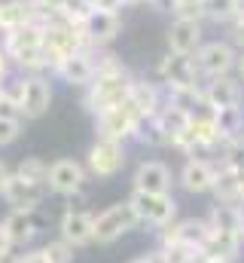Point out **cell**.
I'll return each mask as SVG.
<instances>
[{"label":"cell","instance_id":"6da1fadb","mask_svg":"<svg viewBox=\"0 0 244 263\" xmlns=\"http://www.w3.org/2000/svg\"><path fill=\"white\" fill-rule=\"evenodd\" d=\"M95 62H98V73L83 89V107L92 117H98L107 107L122 104L128 98V92H131V83H134V73L122 65L119 55H113L107 46L95 49Z\"/></svg>","mask_w":244,"mask_h":263},{"label":"cell","instance_id":"7a4b0ae2","mask_svg":"<svg viewBox=\"0 0 244 263\" xmlns=\"http://www.w3.org/2000/svg\"><path fill=\"white\" fill-rule=\"evenodd\" d=\"M0 49L6 52V59L12 62L15 70L22 73H46L43 62V25L31 22L22 25L9 34H0Z\"/></svg>","mask_w":244,"mask_h":263},{"label":"cell","instance_id":"3957f363","mask_svg":"<svg viewBox=\"0 0 244 263\" xmlns=\"http://www.w3.org/2000/svg\"><path fill=\"white\" fill-rule=\"evenodd\" d=\"M89 40L83 34V22H73V18H52V22H43V62L46 70L55 73V67L70 59L73 52L86 49Z\"/></svg>","mask_w":244,"mask_h":263},{"label":"cell","instance_id":"277c9868","mask_svg":"<svg viewBox=\"0 0 244 263\" xmlns=\"http://www.w3.org/2000/svg\"><path fill=\"white\" fill-rule=\"evenodd\" d=\"M128 162V144L110 141V138H95V144L86 153V172L95 181H110L116 178Z\"/></svg>","mask_w":244,"mask_h":263},{"label":"cell","instance_id":"5b68a950","mask_svg":"<svg viewBox=\"0 0 244 263\" xmlns=\"http://www.w3.org/2000/svg\"><path fill=\"white\" fill-rule=\"evenodd\" d=\"M131 208L137 214V220L150 230H162L168 223L177 220V199L174 193H140V190H131Z\"/></svg>","mask_w":244,"mask_h":263},{"label":"cell","instance_id":"8992f818","mask_svg":"<svg viewBox=\"0 0 244 263\" xmlns=\"http://www.w3.org/2000/svg\"><path fill=\"white\" fill-rule=\"evenodd\" d=\"M137 227H140V220H137L131 202L128 199L113 202V205H107L104 211L95 214V242L98 245H113L122 236H128L131 230H137Z\"/></svg>","mask_w":244,"mask_h":263},{"label":"cell","instance_id":"52a82bcc","mask_svg":"<svg viewBox=\"0 0 244 263\" xmlns=\"http://www.w3.org/2000/svg\"><path fill=\"white\" fill-rule=\"evenodd\" d=\"M3 227L9 233L12 248H31L40 239V233L49 227V217L43 214V205L40 208H9L3 217Z\"/></svg>","mask_w":244,"mask_h":263},{"label":"cell","instance_id":"ba28073f","mask_svg":"<svg viewBox=\"0 0 244 263\" xmlns=\"http://www.w3.org/2000/svg\"><path fill=\"white\" fill-rule=\"evenodd\" d=\"M46 187L55 196H67V199L86 196V187H89L86 162H76V159H55V162H49Z\"/></svg>","mask_w":244,"mask_h":263},{"label":"cell","instance_id":"9c48e42d","mask_svg":"<svg viewBox=\"0 0 244 263\" xmlns=\"http://www.w3.org/2000/svg\"><path fill=\"white\" fill-rule=\"evenodd\" d=\"M162 89H171V86H201V73L195 67V55H177V52H165L156 67H153V77Z\"/></svg>","mask_w":244,"mask_h":263},{"label":"cell","instance_id":"30bf717a","mask_svg":"<svg viewBox=\"0 0 244 263\" xmlns=\"http://www.w3.org/2000/svg\"><path fill=\"white\" fill-rule=\"evenodd\" d=\"M235 65H238V49L229 40H208L195 52V67H198L201 80L226 77L235 70Z\"/></svg>","mask_w":244,"mask_h":263},{"label":"cell","instance_id":"8fae6325","mask_svg":"<svg viewBox=\"0 0 244 263\" xmlns=\"http://www.w3.org/2000/svg\"><path fill=\"white\" fill-rule=\"evenodd\" d=\"M140 117L134 114V107L128 104V98L116 104V107H107L95 117V135L98 138H110V141H134V129H137Z\"/></svg>","mask_w":244,"mask_h":263},{"label":"cell","instance_id":"7c38bea8","mask_svg":"<svg viewBox=\"0 0 244 263\" xmlns=\"http://www.w3.org/2000/svg\"><path fill=\"white\" fill-rule=\"evenodd\" d=\"M46 196H49V187L43 181H31L18 172H9V178L3 181V190H0V199L9 208H40Z\"/></svg>","mask_w":244,"mask_h":263},{"label":"cell","instance_id":"4fadbf2b","mask_svg":"<svg viewBox=\"0 0 244 263\" xmlns=\"http://www.w3.org/2000/svg\"><path fill=\"white\" fill-rule=\"evenodd\" d=\"M58 239H64L73 248H89L95 245V214L86 208L67 205L58 217Z\"/></svg>","mask_w":244,"mask_h":263},{"label":"cell","instance_id":"5bb4252c","mask_svg":"<svg viewBox=\"0 0 244 263\" xmlns=\"http://www.w3.org/2000/svg\"><path fill=\"white\" fill-rule=\"evenodd\" d=\"M52 80L49 73H28V83H25V98H22V107H18V117L22 120H43L52 107Z\"/></svg>","mask_w":244,"mask_h":263},{"label":"cell","instance_id":"9a60e30c","mask_svg":"<svg viewBox=\"0 0 244 263\" xmlns=\"http://www.w3.org/2000/svg\"><path fill=\"white\" fill-rule=\"evenodd\" d=\"M174 184H177L174 172L162 159H144V162H137V168L131 175V190H140V193H171Z\"/></svg>","mask_w":244,"mask_h":263},{"label":"cell","instance_id":"2e32d148","mask_svg":"<svg viewBox=\"0 0 244 263\" xmlns=\"http://www.w3.org/2000/svg\"><path fill=\"white\" fill-rule=\"evenodd\" d=\"M165 40H168V52L195 55L198 46L205 43V22L201 18H171Z\"/></svg>","mask_w":244,"mask_h":263},{"label":"cell","instance_id":"e0dca14e","mask_svg":"<svg viewBox=\"0 0 244 263\" xmlns=\"http://www.w3.org/2000/svg\"><path fill=\"white\" fill-rule=\"evenodd\" d=\"M241 98H244V89L232 73L205 80V86H201V101H205V110H211V114H217L223 107H238Z\"/></svg>","mask_w":244,"mask_h":263},{"label":"cell","instance_id":"ac0fdd59","mask_svg":"<svg viewBox=\"0 0 244 263\" xmlns=\"http://www.w3.org/2000/svg\"><path fill=\"white\" fill-rule=\"evenodd\" d=\"M98 73V62H95V46H86L79 52H73L70 59H64L55 67V77H58L64 86H73V89H86Z\"/></svg>","mask_w":244,"mask_h":263},{"label":"cell","instance_id":"d6986e66","mask_svg":"<svg viewBox=\"0 0 244 263\" xmlns=\"http://www.w3.org/2000/svg\"><path fill=\"white\" fill-rule=\"evenodd\" d=\"M217 181V159H186L177 172V184L189 196H205L214 190Z\"/></svg>","mask_w":244,"mask_h":263},{"label":"cell","instance_id":"ffe728a7","mask_svg":"<svg viewBox=\"0 0 244 263\" xmlns=\"http://www.w3.org/2000/svg\"><path fill=\"white\" fill-rule=\"evenodd\" d=\"M83 34H86L89 46H95V49L110 46V43L122 34V15H119V12L92 9V12L83 18Z\"/></svg>","mask_w":244,"mask_h":263},{"label":"cell","instance_id":"44dd1931","mask_svg":"<svg viewBox=\"0 0 244 263\" xmlns=\"http://www.w3.org/2000/svg\"><path fill=\"white\" fill-rule=\"evenodd\" d=\"M128 104L134 107V114H137L140 120H150V117H156V114L162 110V104H165V89H162L156 80H150V77H134L131 92H128Z\"/></svg>","mask_w":244,"mask_h":263},{"label":"cell","instance_id":"7402d4cb","mask_svg":"<svg viewBox=\"0 0 244 263\" xmlns=\"http://www.w3.org/2000/svg\"><path fill=\"white\" fill-rule=\"evenodd\" d=\"M208 227L217 233H235L241 236V220H244V208L241 205H229V202H214L211 211L205 214Z\"/></svg>","mask_w":244,"mask_h":263},{"label":"cell","instance_id":"603a6c76","mask_svg":"<svg viewBox=\"0 0 244 263\" xmlns=\"http://www.w3.org/2000/svg\"><path fill=\"white\" fill-rule=\"evenodd\" d=\"M241 248H244L241 236H235V233H217V230H211L208 242L201 245L205 254H211L214 260H220V263H235L238 254H241Z\"/></svg>","mask_w":244,"mask_h":263},{"label":"cell","instance_id":"cb8c5ba5","mask_svg":"<svg viewBox=\"0 0 244 263\" xmlns=\"http://www.w3.org/2000/svg\"><path fill=\"white\" fill-rule=\"evenodd\" d=\"M31 22H37L31 0H0V34H9Z\"/></svg>","mask_w":244,"mask_h":263},{"label":"cell","instance_id":"d4e9b609","mask_svg":"<svg viewBox=\"0 0 244 263\" xmlns=\"http://www.w3.org/2000/svg\"><path fill=\"white\" fill-rule=\"evenodd\" d=\"M214 199L217 202H229V205H241V178H238V168L232 165H223L217 162V181H214Z\"/></svg>","mask_w":244,"mask_h":263},{"label":"cell","instance_id":"484cf974","mask_svg":"<svg viewBox=\"0 0 244 263\" xmlns=\"http://www.w3.org/2000/svg\"><path fill=\"white\" fill-rule=\"evenodd\" d=\"M165 104H174V107H180L186 114L205 110L201 86H171V89H165Z\"/></svg>","mask_w":244,"mask_h":263},{"label":"cell","instance_id":"4316f807","mask_svg":"<svg viewBox=\"0 0 244 263\" xmlns=\"http://www.w3.org/2000/svg\"><path fill=\"white\" fill-rule=\"evenodd\" d=\"M156 120H159L162 132L168 135V141H174V138H177L180 132H186L189 120H192V114H186V110L174 107V104H162V110L156 114Z\"/></svg>","mask_w":244,"mask_h":263},{"label":"cell","instance_id":"83f0119b","mask_svg":"<svg viewBox=\"0 0 244 263\" xmlns=\"http://www.w3.org/2000/svg\"><path fill=\"white\" fill-rule=\"evenodd\" d=\"M134 141H137L140 147H150V150L171 147L168 135L162 132V126H159V120H156V117H150V120H140V123H137V129H134Z\"/></svg>","mask_w":244,"mask_h":263},{"label":"cell","instance_id":"f1b7e54d","mask_svg":"<svg viewBox=\"0 0 244 263\" xmlns=\"http://www.w3.org/2000/svg\"><path fill=\"white\" fill-rule=\"evenodd\" d=\"M25 83H28V73L22 70H12L3 83H0V104H9L15 114L22 107V98H25Z\"/></svg>","mask_w":244,"mask_h":263},{"label":"cell","instance_id":"f546056e","mask_svg":"<svg viewBox=\"0 0 244 263\" xmlns=\"http://www.w3.org/2000/svg\"><path fill=\"white\" fill-rule=\"evenodd\" d=\"M214 120H217V126L223 132V138L226 141H235L238 135H244V107H223V110H217L214 114Z\"/></svg>","mask_w":244,"mask_h":263},{"label":"cell","instance_id":"4dcf8cb0","mask_svg":"<svg viewBox=\"0 0 244 263\" xmlns=\"http://www.w3.org/2000/svg\"><path fill=\"white\" fill-rule=\"evenodd\" d=\"M238 3L241 0H205V18L217 25H232L238 18Z\"/></svg>","mask_w":244,"mask_h":263},{"label":"cell","instance_id":"1f68e13d","mask_svg":"<svg viewBox=\"0 0 244 263\" xmlns=\"http://www.w3.org/2000/svg\"><path fill=\"white\" fill-rule=\"evenodd\" d=\"M25 132V120L18 114H0V150L12 147Z\"/></svg>","mask_w":244,"mask_h":263},{"label":"cell","instance_id":"d6a6232c","mask_svg":"<svg viewBox=\"0 0 244 263\" xmlns=\"http://www.w3.org/2000/svg\"><path fill=\"white\" fill-rule=\"evenodd\" d=\"M15 172H18V175H25V178H31V181H43V184H46L49 162H46V159H40V156H25V159L15 165Z\"/></svg>","mask_w":244,"mask_h":263},{"label":"cell","instance_id":"836d02e7","mask_svg":"<svg viewBox=\"0 0 244 263\" xmlns=\"http://www.w3.org/2000/svg\"><path fill=\"white\" fill-rule=\"evenodd\" d=\"M43 251H46V257H49V263H73V245H67L64 239H49V242H43Z\"/></svg>","mask_w":244,"mask_h":263},{"label":"cell","instance_id":"e575fe53","mask_svg":"<svg viewBox=\"0 0 244 263\" xmlns=\"http://www.w3.org/2000/svg\"><path fill=\"white\" fill-rule=\"evenodd\" d=\"M174 18H205V0H168Z\"/></svg>","mask_w":244,"mask_h":263},{"label":"cell","instance_id":"d590c367","mask_svg":"<svg viewBox=\"0 0 244 263\" xmlns=\"http://www.w3.org/2000/svg\"><path fill=\"white\" fill-rule=\"evenodd\" d=\"M217 162L232 165V168H244V135H238L235 141H229V144L223 147V153H220Z\"/></svg>","mask_w":244,"mask_h":263},{"label":"cell","instance_id":"8d00e7d4","mask_svg":"<svg viewBox=\"0 0 244 263\" xmlns=\"http://www.w3.org/2000/svg\"><path fill=\"white\" fill-rule=\"evenodd\" d=\"M238 52H244V18H235L232 25H229V37H226Z\"/></svg>","mask_w":244,"mask_h":263},{"label":"cell","instance_id":"74e56055","mask_svg":"<svg viewBox=\"0 0 244 263\" xmlns=\"http://www.w3.org/2000/svg\"><path fill=\"white\" fill-rule=\"evenodd\" d=\"M22 263H49V257H46V251H43V245L40 248H25L22 251Z\"/></svg>","mask_w":244,"mask_h":263},{"label":"cell","instance_id":"f35d334b","mask_svg":"<svg viewBox=\"0 0 244 263\" xmlns=\"http://www.w3.org/2000/svg\"><path fill=\"white\" fill-rule=\"evenodd\" d=\"M92 9H104V12H119L125 9L122 0H92Z\"/></svg>","mask_w":244,"mask_h":263},{"label":"cell","instance_id":"ab89813d","mask_svg":"<svg viewBox=\"0 0 244 263\" xmlns=\"http://www.w3.org/2000/svg\"><path fill=\"white\" fill-rule=\"evenodd\" d=\"M128 263H165V260H162V254H159V248H156V251H150V254H137L134 260H128Z\"/></svg>","mask_w":244,"mask_h":263},{"label":"cell","instance_id":"60d3db41","mask_svg":"<svg viewBox=\"0 0 244 263\" xmlns=\"http://www.w3.org/2000/svg\"><path fill=\"white\" fill-rule=\"evenodd\" d=\"M12 70H15V67H12V62H9V59H6V52L0 49V83H3V80L12 73Z\"/></svg>","mask_w":244,"mask_h":263},{"label":"cell","instance_id":"b9f144b4","mask_svg":"<svg viewBox=\"0 0 244 263\" xmlns=\"http://www.w3.org/2000/svg\"><path fill=\"white\" fill-rule=\"evenodd\" d=\"M22 251L25 248H9L6 254H0V263H22Z\"/></svg>","mask_w":244,"mask_h":263},{"label":"cell","instance_id":"7bdbcfd3","mask_svg":"<svg viewBox=\"0 0 244 263\" xmlns=\"http://www.w3.org/2000/svg\"><path fill=\"white\" fill-rule=\"evenodd\" d=\"M12 248V242H9V233H6V227H3V220H0V254H6Z\"/></svg>","mask_w":244,"mask_h":263},{"label":"cell","instance_id":"ee69618b","mask_svg":"<svg viewBox=\"0 0 244 263\" xmlns=\"http://www.w3.org/2000/svg\"><path fill=\"white\" fill-rule=\"evenodd\" d=\"M6 178H9V168H6V162L0 159V190H3V181H6Z\"/></svg>","mask_w":244,"mask_h":263},{"label":"cell","instance_id":"f6af8a7d","mask_svg":"<svg viewBox=\"0 0 244 263\" xmlns=\"http://www.w3.org/2000/svg\"><path fill=\"white\" fill-rule=\"evenodd\" d=\"M235 70H238V77L244 80V52H238V65H235Z\"/></svg>","mask_w":244,"mask_h":263},{"label":"cell","instance_id":"bcb514c9","mask_svg":"<svg viewBox=\"0 0 244 263\" xmlns=\"http://www.w3.org/2000/svg\"><path fill=\"white\" fill-rule=\"evenodd\" d=\"M125 6H137V3H147V0H122Z\"/></svg>","mask_w":244,"mask_h":263},{"label":"cell","instance_id":"7dc6e473","mask_svg":"<svg viewBox=\"0 0 244 263\" xmlns=\"http://www.w3.org/2000/svg\"><path fill=\"white\" fill-rule=\"evenodd\" d=\"M238 18H244V0L238 3Z\"/></svg>","mask_w":244,"mask_h":263},{"label":"cell","instance_id":"c3c4849f","mask_svg":"<svg viewBox=\"0 0 244 263\" xmlns=\"http://www.w3.org/2000/svg\"><path fill=\"white\" fill-rule=\"evenodd\" d=\"M147 3H165V0H147Z\"/></svg>","mask_w":244,"mask_h":263}]
</instances>
